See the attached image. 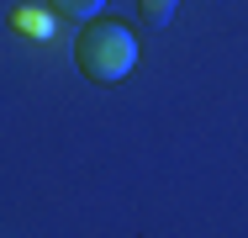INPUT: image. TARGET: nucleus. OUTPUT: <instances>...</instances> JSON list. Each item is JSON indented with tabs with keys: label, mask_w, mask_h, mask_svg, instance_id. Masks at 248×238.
<instances>
[{
	"label": "nucleus",
	"mask_w": 248,
	"mask_h": 238,
	"mask_svg": "<svg viewBox=\"0 0 248 238\" xmlns=\"http://www.w3.org/2000/svg\"><path fill=\"white\" fill-rule=\"evenodd\" d=\"M48 5L63 16V21H95V11L106 5V0H48Z\"/></svg>",
	"instance_id": "nucleus-3"
},
{
	"label": "nucleus",
	"mask_w": 248,
	"mask_h": 238,
	"mask_svg": "<svg viewBox=\"0 0 248 238\" xmlns=\"http://www.w3.org/2000/svg\"><path fill=\"white\" fill-rule=\"evenodd\" d=\"M11 21H16V32H21V37H37V43L53 32V27H48V11H43V5H16V11H11Z\"/></svg>",
	"instance_id": "nucleus-2"
},
{
	"label": "nucleus",
	"mask_w": 248,
	"mask_h": 238,
	"mask_svg": "<svg viewBox=\"0 0 248 238\" xmlns=\"http://www.w3.org/2000/svg\"><path fill=\"white\" fill-rule=\"evenodd\" d=\"M174 5H180V0H138V11H143L148 27H169V21H174Z\"/></svg>",
	"instance_id": "nucleus-4"
},
{
	"label": "nucleus",
	"mask_w": 248,
	"mask_h": 238,
	"mask_svg": "<svg viewBox=\"0 0 248 238\" xmlns=\"http://www.w3.org/2000/svg\"><path fill=\"white\" fill-rule=\"evenodd\" d=\"M74 64H79V74L95 80V85L127 80L132 64H138V37H132V27H127V21H90V27L74 37Z\"/></svg>",
	"instance_id": "nucleus-1"
}]
</instances>
